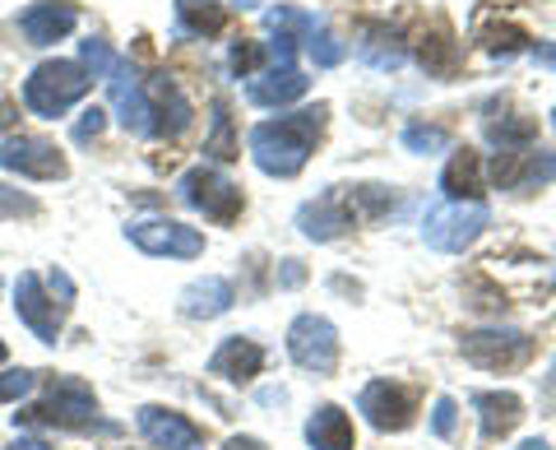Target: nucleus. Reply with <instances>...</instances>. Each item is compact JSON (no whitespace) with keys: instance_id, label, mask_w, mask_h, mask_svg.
Instances as JSON below:
<instances>
[{"instance_id":"41","label":"nucleus","mask_w":556,"mask_h":450,"mask_svg":"<svg viewBox=\"0 0 556 450\" xmlns=\"http://www.w3.org/2000/svg\"><path fill=\"white\" fill-rule=\"evenodd\" d=\"M533 61H538V65H552V71H556V42L533 47Z\"/></svg>"},{"instance_id":"31","label":"nucleus","mask_w":556,"mask_h":450,"mask_svg":"<svg viewBox=\"0 0 556 450\" xmlns=\"http://www.w3.org/2000/svg\"><path fill=\"white\" fill-rule=\"evenodd\" d=\"M404 149L408 153H441V149H450V130L413 121V126H404Z\"/></svg>"},{"instance_id":"40","label":"nucleus","mask_w":556,"mask_h":450,"mask_svg":"<svg viewBox=\"0 0 556 450\" xmlns=\"http://www.w3.org/2000/svg\"><path fill=\"white\" fill-rule=\"evenodd\" d=\"M51 292H61L65 302L75 298V284H70V274H65V270H51Z\"/></svg>"},{"instance_id":"27","label":"nucleus","mask_w":556,"mask_h":450,"mask_svg":"<svg viewBox=\"0 0 556 450\" xmlns=\"http://www.w3.org/2000/svg\"><path fill=\"white\" fill-rule=\"evenodd\" d=\"M357 57L367 61L371 71H399V65H404V47H399V38L386 24H371L357 42Z\"/></svg>"},{"instance_id":"14","label":"nucleus","mask_w":556,"mask_h":450,"mask_svg":"<svg viewBox=\"0 0 556 450\" xmlns=\"http://www.w3.org/2000/svg\"><path fill=\"white\" fill-rule=\"evenodd\" d=\"M353 223H357V214H353V204H348L339 190H325V196L306 200L298 210V228L311 241H334V237H343L348 228H353Z\"/></svg>"},{"instance_id":"30","label":"nucleus","mask_w":556,"mask_h":450,"mask_svg":"<svg viewBox=\"0 0 556 450\" xmlns=\"http://www.w3.org/2000/svg\"><path fill=\"white\" fill-rule=\"evenodd\" d=\"M204 153H214V159L232 163L237 159V140H232V116H228V102H214V135L204 140Z\"/></svg>"},{"instance_id":"23","label":"nucleus","mask_w":556,"mask_h":450,"mask_svg":"<svg viewBox=\"0 0 556 450\" xmlns=\"http://www.w3.org/2000/svg\"><path fill=\"white\" fill-rule=\"evenodd\" d=\"M441 190H445V200H478L482 196V153L455 149V159L441 172Z\"/></svg>"},{"instance_id":"1","label":"nucleus","mask_w":556,"mask_h":450,"mask_svg":"<svg viewBox=\"0 0 556 450\" xmlns=\"http://www.w3.org/2000/svg\"><path fill=\"white\" fill-rule=\"evenodd\" d=\"M325 116L329 108L316 102V108H302L292 116H278V121H260L251 130V159L260 172H269V177H298L306 167L311 149H316L320 130H325Z\"/></svg>"},{"instance_id":"25","label":"nucleus","mask_w":556,"mask_h":450,"mask_svg":"<svg viewBox=\"0 0 556 450\" xmlns=\"http://www.w3.org/2000/svg\"><path fill=\"white\" fill-rule=\"evenodd\" d=\"M473 42H482L492 57H510V51H519V47L529 42V33L519 28V24H501L486 10H478L473 14Z\"/></svg>"},{"instance_id":"6","label":"nucleus","mask_w":556,"mask_h":450,"mask_svg":"<svg viewBox=\"0 0 556 450\" xmlns=\"http://www.w3.org/2000/svg\"><path fill=\"white\" fill-rule=\"evenodd\" d=\"M288 353L302 372L329 376L339 367V330L325 316H316V311H306V316H298L288 330Z\"/></svg>"},{"instance_id":"44","label":"nucleus","mask_w":556,"mask_h":450,"mask_svg":"<svg viewBox=\"0 0 556 450\" xmlns=\"http://www.w3.org/2000/svg\"><path fill=\"white\" fill-rule=\"evenodd\" d=\"M283 284H288V288L302 284V265H298V261H283Z\"/></svg>"},{"instance_id":"34","label":"nucleus","mask_w":556,"mask_h":450,"mask_svg":"<svg viewBox=\"0 0 556 450\" xmlns=\"http://www.w3.org/2000/svg\"><path fill=\"white\" fill-rule=\"evenodd\" d=\"M38 386V376H33L28 367H10V372H0V404H10V400H24V395Z\"/></svg>"},{"instance_id":"43","label":"nucleus","mask_w":556,"mask_h":450,"mask_svg":"<svg viewBox=\"0 0 556 450\" xmlns=\"http://www.w3.org/2000/svg\"><path fill=\"white\" fill-rule=\"evenodd\" d=\"M5 450H51L47 441H38V437H20V441H10Z\"/></svg>"},{"instance_id":"46","label":"nucleus","mask_w":556,"mask_h":450,"mask_svg":"<svg viewBox=\"0 0 556 450\" xmlns=\"http://www.w3.org/2000/svg\"><path fill=\"white\" fill-rule=\"evenodd\" d=\"M0 362H5V339H0Z\"/></svg>"},{"instance_id":"26","label":"nucleus","mask_w":556,"mask_h":450,"mask_svg":"<svg viewBox=\"0 0 556 450\" xmlns=\"http://www.w3.org/2000/svg\"><path fill=\"white\" fill-rule=\"evenodd\" d=\"M417 61H422V71L427 75H455L459 71V42H455V33H450L445 24H437V33L431 38H422V47H417Z\"/></svg>"},{"instance_id":"32","label":"nucleus","mask_w":556,"mask_h":450,"mask_svg":"<svg viewBox=\"0 0 556 450\" xmlns=\"http://www.w3.org/2000/svg\"><path fill=\"white\" fill-rule=\"evenodd\" d=\"M306 57L316 61L320 71H334V65L348 57V47H343V42H339V38H334V33H329V28H320L316 38H306Z\"/></svg>"},{"instance_id":"12","label":"nucleus","mask_w":556,"mask_h":450,"mask_svg":"<svg viewBox=\"0 0 556 450\" xmlns=\"http://www.w3.org/2000/svg\"><path fill=\"white\" fill-rule=\"evenodd\" d=\"M357 409L367 413V423L376 432H404L413 423V413H417V400H413V390L394 386V380H371V386L362 390Z\"/></svg>"},{"instance_id":"37","label":"nucleus","mask_w":556,"mask_h":450,"mask_svg":"<svg viewBox=\"0 0 556 450\" xmlns=\"http://www.w3.org/2000/svg\"><path fill=\"white\" fill-rule=\"evenodd\" d=\"M260 57H265V42H237V47H232V71H237L241 79H251L255 65H260Z\"/></svg>"},{"instance_id":"17","label":"nucleus","mask_w":556,"mask_h":450,"mask_svg":"<svg viewBox=\"0 0 556 450\" xmlns=\"http://www.w3.org/2000/svg\"><path fill=\"white\" fill-rule=\"evenodd\" d=\"M306 93V75L298 65H269V71H255L247 79V98L255 108H288Z\"/></svg>"},{"instance_id":"21","label":"nucleus","mask_w":556,"mask_h":450,"mask_svg":"<svg viewBox=\"0 0 556 450\" xmlns=\"http://www.w3.org/2000/svg\"><path fill=\"white\" fill-rule=\"evenodd\" d=\"M473 409L482 418V437L486 441L506 437V432H515L519 418H525V400L510 395V390H482V395H473Z\"/></svg>"},{"instance_id":"20","label":"nucleus","mask_w":556,"mask_h":450,"mask_svg":"<svg viewBox=\"0 0 556 450\" xmlns=\"http://www.w3.org/2000/svg\"><path fill=\"white\" fill-rule=\"evenodd\" d=\"M232 302H237V292H232L228 279H218V274H208V279H195V284L181 288V316H190V321H214Z\"/></svg>"},{"instance_id":"18","label":"nucleus","mask_w":556,"mask_h":450,"mask_svg":"<svg viewBox=\"0 0 556 450\" xmlns=\"http://www.w3.org/2000/svg\"><path fill=\"white\" fill-rule=\"evenodd\" d=\"M260 367H265V349H260L255 339H241V335L223 339L218 349H214V358H208V372L223 376V380H237V386L255 380Z\"/></svg>"},{"instance_id":"22","label":"nucleus","mask_w":556,"mask_h":450,"mask_svg":"<svg viewBox=\"0 0 556 450\" xmlns=\"http://www.w3.org/2000/svg\"><path fill=\"white\" fill-rule=\"evenodd\" d=\"M306 441L311 450H353V423L339 404H320L306 418Z\"/></svg>"},{"instance_id":"19","label":"nucleus","mask_w":556,"mask_h":450,"mask_svg":"<svg viewBox=\"0 0 556 450\" xmlns=\"http://www.w3.org/2000/svg\"><path fill=\"white\" fill-rule=\"evenodd\" d=\"M149 116H153V135H167V140H177L190 126V102L167 75L149 84Z\"/></svg>"},{"instance_id":"39","label":"nucleus","mask_w":556,"mask_h":450,"mask_svg":"<svg viewBox=\"0 0 556 450\" xmlns=\"http://www.w3.org/2000/svg\"><path fill=\"white\" fill-rule=\"evenodd\" d=\"M431 432H437V437H455V400H437V409H431Z\"/></svg>"},{"instance_id":"11","label":"nucleus","mask_w":556,"mask_h":450,"mask_svg":"<svg viewBox=\"0 0 556 450\" xmlns=\"http://www.w3.org/2000/svg\"><path fill=\"white\" fill-rule=\"evenodd\" d=\"M14 311H20V321L42 343H56L61 339V307L47 298V288H42V279L33 270H24L20 279H14Z\"/></svg>"},{"instance_id":"15","label":"nucleus","mask_w":556,"mask_h":450,"mask_svg":"<svg viewBox=\"0 0 556 450\" xmlns=\"http://www.w3.org/2000/svg\"><path fill=\"white\" fill-rule=\"evenodd\" d=\"M492 177L496 186H506V190H538V186H547L556 182V159L543 149H515V153H501V159L492 163Z\"/></svg>"},{"instance_id":"9","label":"nucleus","mask_w":556,"mask_h":450,"mask_svg":"<svg viewBox=\"0 0 556 450\" xmlns=\"http://www.w3.org/2000/svg\"><path fill=\"white\" fill-rule=\"evenodd\" d=\"M0 167L14 177H33V182H61L65 177V159L61 149L42 140V135H10L0 145Z\"/></svg>"},{"instance_id":"45","label":"nucleus","mask_w":556,"mask_h":450,"mask_svg":"<svg viewBox=\"0 0 556 450\" xmlns=\"http://www.w3.org/2000/svg\"><path fill=\"white\" fill-rule=\"evenodd\" d=\"M519 450H552L543 437H533V441H525V446H519Z\"/></svg>"},{"instance_id":"4","label":"nucleus","mask_w":556,"mask_h":450,"mask_svg":"<svg viewBox=\"0 0 556 450\" xmlns=\"http://www.w3.org/2000/svg\"><path fill=\"white\" fill-rule=\"evenodd\" d=\"M14 423H56V427H93L98 423V395L79 376H56L38 409L14 413Z\"/></svg>"},{"instance_id":"24","label":"nucleus","mask_w":556,"mask_h":450,"mask_svg":"<svg viewBox=\"0 0 556 450\" xmlns=\"http://www.w3.org/2000/svg\"><path fill=\"white\" fill-rule=\"evenodd\" d=\"M172 10H177V33L181 38H214L228 20V10H223V0H172Z\"/></svg>"},{"instance_id":"7","label":"nucleus","mask_w":556,"mask_h":450,"mask_svg":"<svg viewBox=\"0 0 556 450\" xmlns=\"http://www.w3.org/2000/svg\"><path fill=\"white\" fill-rule=\"evenodd\" d=\"M126 237H130V247H139L144 255H172V261H195L204 251V233L190 228V223H177V218H135Z\"/></svg>"},{"instance_id":"13","label":"nucleus","mask_w":556,"mask_h":450,"mask_svg":"<svg viewBox=\"0 0 556 450\" xmlns=\"http://www.w3.org/2000/svg\"><path fill=\"white\" fill-rule=\"evenodd\" d=\"M139 432L159 446V450H204V432L177 409L163 404H144L139 409Z\"/></svg>"},{"instance_id":"3","label":"nucleus","mask_w":556,"mask_h":450,"mask_svg":"<svg viewBox=\"0 0 556 450\" xmlns=\"http://www.w3.org/2000/svg\"><path fill=\"white\" fill-rule=\"evenodd\" d=\"M486 223H492V210H486L482 200H441L437 210H427V218H422V241L455 255L464 247H473Z\"/></svg>"},{"instance_id":"33","label":"nucleus","mask_w":556,"mask_h":450,"mask_svg":"<svg viewBox=\"0 0 556 450\" xmlns=\"http://www.w3.org/2000/svg\"><path fill=\"white\" fill-rule=\"evenodd\" d=\"M112 47L102 42V38H89V42H79V65L89 71V79H108V71H112Z\"/></svg>"},{"instance_id":"10","label":"nucleus","mask_w":556,"mask_h":450,"mask_svg":"<svg viewBox=\"0 0 556 450\" xmlns=\"http://www.w3.org/2000/svg\"><path fill=\"white\" fill-rule=\"evenodd\" d=\"M108 93H112V112H116L121 126H126L130 135H153L149 89H144V79H139V71H135L126 57L112 61V71H108Z\"/></svg>"},{"instance_id":"8","label":"nucleus","mask_w":556,"mask_h":450,"mask_svg":"<svg viewBox=\"0 0 556 450\" xmlns=\"http://www.w3.org/2000/svg\"><path fill=\"white\" fill-rule=\"evenodd\" d=\"M459 353L482 372H515L533 358V339L525 330H473L459 339Z\"/></svg>"},{"instance_id":"42","label":"nucleus","mask_w":556,"mask_h":450,"mask_svg":"<svg viewBox=\"0 0 556 450\" xmlns=\"http://www.w3.org/2000/svg\"><path fill=\"white\" fill-rule=\"evenodd\" d=\"M223 450H269V446H265V441H255V437H232Z\"/></svg>"},{"instance_id":"36","label":"nucleus","mask_w":556,"mask_h":450,"mask_svg":"<svg viewBox=\"0 0 556 450\" xmlns=\"http://www.w3.org/2000/svg\"><path fill=\"white\" fill-rule=\"evenodd\" d=\"M353 200L362 204V214H367V218H376V214H386V210H390V204H394V196H390V190H386V186H357V190H353Z\"/></svg>"},{"instance_id":"2","label":"nucleus","mask_w":556,"mask_h":450,"mask_svg":"<svg viewBox=\"0 0 556 450\" xmlns=\"http://www.w3.org/2000/svg\"><path fill=\"white\" fill-rule=\"evenodd\" d=\"M89 89H93V79H89V71H84L79 61H42L38 71L24 79V102H28V112L56 121V116H65L70 108H75Z\"/></svg>"},{"instance_id":"5","label":"nucleus","mask_w":556,"mask_h":450,"mask_svg":"<svg viewBox=\"0 0 556 450\" xmlns=\"http://www.w3.org/2000/svg\"><path fill=\"white\" fill-rule=\"evenodd\" d=\"M177 196H181V204H190L195 214L214 218V223H232L241 214V190L223 177L218 167H190L177 182Z\"/></svg>"},{"instance_id":"38","label":"nucleus","mask_w":556,"mask_h":450,"mask_svg":"<svg viewBox=\"0 0 556 450\" xmlns=\"http://www.w3.org/2000/svg\"><path fill=\"white\" fill-rule=\"evenodd\" d=\"M102 126H108V112L89 108V112L75 121V130H70V135H75V145H89V140H98V135H102Z\"/></svg>"},{"instance_id":"35","label":"nucleus","mask_w":556,"mask_h":450,"mask_svg":"<svg viewBox=\"0 0 556 450\" xmlns=\"http://www.w3.org/2000/svg\"><path fill=\"white\" fill-rule=\"evenodd\" d=\"M28 214H38V200L14 186H0V218H28Z\"/></svg>"},{"instance_id":"29","label":"nucleus","mask_w":556,"mask_h":450,"mask_svg":"<svg viewBox=\"0 0 556 450\" xmlns=\"http://www.w3.org/2000/svg\"><path fill=\"white\" fill-rule=\"evenodd\" d=\"M486 140H492L501 153L529 149V145L538 140V121H533V116H519V121H486Z\"/></svg>"},{"instance_id":"47","label":"nucleus","mask_w":556,"mask_h":450,"mask_svg":"<svg viewBox=\"0 0 556 450\" xmlns=\"http://www.w3.org/2000/svg\"><path fill=\"white\" fill-rule=\"evenodd\" d=\"M552 126H556V112H552Z\"/></svg>"},{"instance_id":"28","label":"nucleus","mask_w":556,"mask_h":450,"mask_svg":"<svg viewBox=\"0 0 556 450\" xmlns=\"http://www.w3.org/2000/svg\"><path fill=\"white\" fill-rule=\"evenodd\" d=\"M265 24H269V33H283V38H316V33L325 28V20L320 14H311V10H298V5H274L269 14H265Z\"/></svg>"},{"instance_id":"16","label":"nucleus","mask_w":556,"mask_h":450,"mask_svg":"<svg viewBox=\"0 0 556 450\" xmlns=\"http://www.w3.org/2000/svg\"><path fill=\"white\" fill-rule=\"evenodd\" d=\"M75 24H79V10L70 5V0H38V5H28L20 14V33L33 47L61 42L65 33H75Z\"/></svg>"},{"instance_id":"48","label":"nucleus","mask_w":556,"mask_h":450,"mask_svg":"<svg viewBox=\"0 0 556 450\" xmlns=\"http://www.w3.org/2000/svg\"><path fill=\"white\" fill-rule=\"evenodd\" d=\"M0 288H5V284H0Z\"/></svg>"}]
</instances>
